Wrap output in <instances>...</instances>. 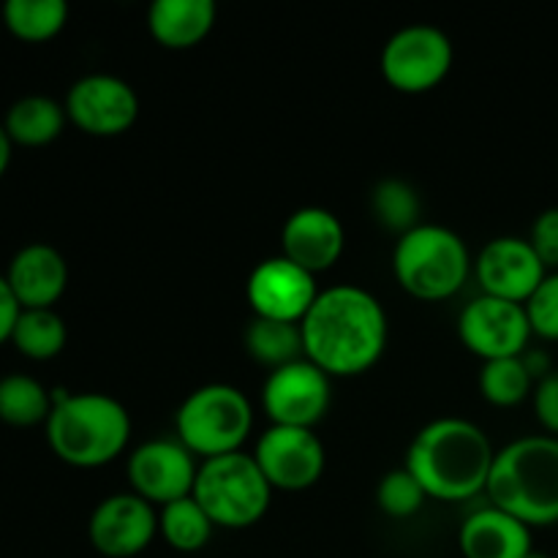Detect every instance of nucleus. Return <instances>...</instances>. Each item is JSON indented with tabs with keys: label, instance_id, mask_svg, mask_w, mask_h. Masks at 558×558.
<instances>
[{
	"label": "nucleus",
	"instance_id": "nucleus-1",
	"mask_svg": "<svg viewBox=\"0 0 558 558\" xmlns=\"http://www.w3.org/2000/svg\"><path fill=\"white\" fill-rule=\"evenodd\" d=\"M305 360L327 376H360L374 368L387 347V314L365 289L343 283L319 292L300 322Z\"/></svg>",
	"mask_w": 558,
	"mask_h": 558
},
{
	"label": "nucleus",
	"instance_id": "nucleus-2",
	"mask_svg": "<svg viewBox=\"0 0 558 558\" xmlns=\"http://www.w3.org/2000/svg\"><path fill=\"white\" fill-rule=\"evenodd\" d=\"M496 452L483 428L461 417L425 425L407 452V472L439 501H469L488 488Z\"/></svg>",
	"mask_w": 558,
	"mask_h": 558
},
{
	"label": "nucleus",
	"instance_id": "nucleus-3",
	"mask_svg": "<svg viewBox=\"0 0 558 558\" xmlns=\"http://www.w3.org/2000/svg\"><path fill=\"white\" fill-rule=\"evenodd\" d=\"M490 507L526 523L545 529L558 523V439L556 436H523L496 452L488 477Z\"/></svg>",
	"mask_w": 558,
	"mask_h": 558
},
{
	"label": "nucleus",
	"instance_id": "nucleus-4",
	"mask_svg": "<svg viewBox=\"0 0 558 558\" xmlns=\"http://www.w3.org/2000/svg\"><path fill=\"white\" fill-rule=\"evenodd\" d=\"M47 445L74 469H98L125 450L131 417L125 407L104 392H52V414L47 420Z\"/></svg>",
	"mask_w": 558,
	"mask_h": 558
},
{
	"label": "nucleus",
	"instance_id": "nucleus-5",
	"mask_svg": "<svg viewBox=\"0 0 558 558\" xmlns=\"http://www.w3.org/2000/svg\"><path fill=\"white\" fill-rule=\"evenodd\" d=\"M472 259L452 229L420 223L401 234L392 251V272L401 289L425 303H439L458 294L466 283Z\"/></svg>",
	"mask_w": 558,
	"mask_h": 558
},
{
	"label": "nucleus",
	"instance_id": "nucleus-6",
	"mask_svg": "<svg viewBox=\"0 0 558 558\" xmlns=\"http://www.w3.org/2000/svg\"><path fill=\"white\" fill-rule=\"evenodd\" d=\"M178 441L205 461L240 452L254 428V409L232 385H205L191 392L174 417Z\"/></svg>",
	"mask_w": 558,
	"mask_h": 558
},
{
	"label": "nucleus",
	"instance_id": "nucleus-7",
	"mask_svg": "<svg viewBox=\"0 0 558 558\" xmlns=\"http://www.w3.org/2000/svg\"><path fill=\"white\" fill-rule=\"evenodd\" d=\"M191 496L199 501L213 526L248 529L265 518L272 488L254 456L232 452L202 463Z\"/></svg>",
	"mask_w": 558,
	"mask_h": 558
},
{
	"label": "nucleus",
	"instance_id": "nucleus-8",
	"mask_svg": "<svg viewBox=\"0 0 558 558\" xmlns=\"http://www.w3.org/2000/svg\"><path fill=\"white\" fill-rule=\"evenodd\" d=\"M381 76L398 93H428L452 69V44L439 27L409 25L381 49Z\"/></svg>",
	"mask_w": 558,
	"mask_h": 558
},
{
	"label": "nucleus",
	"instance_id": "nucleus-9",
	"mask_svg": "<svg viewBox=\"0 0 558 558\" xmlns=\"http://www.w3.org/2000/svg\"><path fill=\"white\" fill-rule=\"evenodd\" d=\"M254 461L272 490H308L325 474V445L311 428L272 425L256 441Z\"/></svg>",
	"mask_w": 558,
	"mask_h": 558
},
{
	"label": "nucleus",
	"instance_id": "nucleus-10",
	"mask_svg": "<svg viewBox=\"0 0 558 558\" xmlns=\"http://www.w3.org/2000/svg\"><path fill=\"white\" fill-rule=\"evenodd\" d=\"M458 336L469 352L490 363L521 357L532 338V325L523 305L480 294L458 316Z\"/></svg>",
	"mask_w": 558,
	"mask_h": 558
},
{
	"label": "nucleus",
	"instance_id": "nucleus-11",
	"mask_svg": "<svg viewBox=\"0 0 558 558\" xmlns=\"http://www.w3.org/2000/svg\"><path fill=\"white\" fill-rule=\"evenodd\" d=\"M262 407L272 425L314 430L330 409V376L311 360L270 371L262 387Z\"/></svg>",
	"mask_w": 558,
	"mask_h": 558
},
{
	"label": "nucleus",
	"instance_id": "nucleus-12",
	"mask_svg": "<svg viewBox=\"0 0 558 558\" xmlns=\"http://www.w3.org/2000/svg\"><path fill=\"white\" fill-rule=\"evenodd\" d=\"M65 114L90 136H120L136 123L140 98L134 87L112 74H87L69 87Z\"/></svg>",
	"mask_w": 558,
	"mask_h": 558
},
{
	"label": "nucleus",
	"instance_id": "nucleus-13",
	"mask_svg": "<svg viewBox=\"0 0 558 558\" xmlns=\"http://www.w3.org/2000/svg\"><path fill=\"white\" fill-rule=\"evenodd\" d=\"M245 298L259 319L300 325L319 292H316V276L305 272L287 256H272L254 267L248 287H245Z\"/></svg>",
	"mask_w": 558,
	"mask_h": 558
},
{
	"label": "nucleus",
	"instance_id": "nucleus-14",
	"mask_svg": "<svg viewBox=\"0 0 558 558\" xmlns=\"http://www.w3.org/2000/svg\"><path fill=\"white\" fill-rule=\"evenodd\" d=\"M196 472L194 456L172 439L145 441L129 458L131 488L150 505L167 507L194 494Z\"/></svg>",
	"mask_w": 558,
	"mask_h": 558
},
{
	"label": "nucleus",
	"instance_id": "nucleus-15",
	"mask_svg": "<svg viewBox=\"0 0 558 558\" xmlns=\"http://www.w3.org/2000/svg\"><path fill=\"white\" fill-rule=\"evenodd\" d=\"M158 534V515L150 501L136 494L107 496L87 523L90 545L107 558H131L150 548Z\"/></svg>",
	"mask_w": 558,
	"mask_h": 558
},
{
	"label": "nucleus",
	"instance_id": "nucleus-16",
	"mask_svg": "<svg viewBox=\"0 0 558 558\" xmlns=\"http://www.w3.org/2000/svg\"><path fill=\"white\" fill-rule=\"evenodd\" d=\"M545 276L548 270L529 240L496 238L483 245L477 256V281L483 294L507 300V303L526 305Z\"/></svg>",
	"mask_w": 558,
	"mask_h": 558
},
{
	"label": "nucleus",
	"instance_id": "nucleus-17",
	"mask_svg": "<svg viewBox=\"0 0 558 558\" xmlns=\"http://www.w3.org/2000/svg\"><path fill=\"white\" fill-rule=\"evenodd\" d=\"M343 248H347V232L325 207H300L281 229V256L311 276L336 267Z\"/></svg>",
	"mask_w": 558,
	"mask_h": 558
},
{
	"label": "nucleus",
	"instance_id": "nucleus-18",
	"mask_svg": "<svg viewBox=\"0 0 558 558\" xmlns=\"http://www.w3.org/2000/svg\"><path fill=\"white\" fill-rule=\"evenodd\" d=\"M3 276L20 308H52L69 287V265L47 243H31L16 251Z\"/></svg>",
	"mask_w": 558,
	"mask_h": 558
},
{
	"label": "nucleus",
	"instance_id": "nucleus-19",
	"mask_svg": "<svg viewBox=\"0 0 558 558\" xmlns=\"http://www.w3.org/2000/svg\"><path fill=\"white\" fill-rule=\"evenodd\" d=\"M463 558H526L532 554V529L518 518L483 507L463 521L458 532Z\"/></svg>",
	"mask_w": 558,
	"mask_h": 558
},
{
	"label": "nucleus",
	"instance_id": "nucleus-20",
	"mask_svg": "<svg viewBox=\"0 0 558 558\" xmlns=\"http://www.w3.org/2000/svg\"><path fill=\"white\" fill-rule=\"evenodd\" d=\"M216 14L213 0H158L147 11V27L161 47L191 49L210 36Z\"/></svg>",
	"mask_w": 558,
	"mask_h": 558
},
{
	"label": "nucleus",
	"instance_id": "nucleus-21",
	"mask_svg": "<svg viewBox=\"0 0 558 558\" xmlns=\"http://www.w3.org/2000/svg\"><path fill=\"white\" fill-rule=\"evenodd\" d=\"M69 114L63 104L49 96H25L9 107L3 129L14 145L44 147L63 134Z\"/></svg>",
	"mask_w": 558,
	"mask_h": 558
},
{
	"label": "nucleus",
	"instance_id": "nucleus-22",
	"mask_svg": "<svg viewBox=\"0 0 558 558\" xmlns=\"http://www.w3.org/2000/svg\"><path fill=\"white\" fill-rule=\"evenodd\" d=\"M52 414V392L27 374H9L0 379V423L11 428L47 425Z\"/></svg>",
	"mask_w": 558,
	"mask_h": 558
},
{
	"label": "nucleus",
	"instance_id": "nucleus-23",
	"mask_svg": "<svg viewBox=\"0 0 558 558\" xmlns=\"http://www.w3.org/2000/svg\"><path fill=\"white\" fill-rule=\"evenodd\" d=\"M245 352L251 360H256L265 368L278 371L283 365H292L303 360V330L300 325H289V322H272L254 316L245 330Z\"/></svg>",
	"mask_w": 558,
	"mask_h": 558
},
{
	"label": "nucleus",
	"instance_id": "nucleus-24",
	"mask_svg": "<svg viewBox=\"0 0 558 558\" xmlns=\"http://www.w3.org/2000/svg\"><path fill=\"white\" fill-rule=\"evenodd\" d=\"M65 341H69L65 322L52 308H22L14 332H11V343L16 352L36 363L58 357L65 349Z\"/></svg>",
	"mask_w": 558,
	"mask_h": 558
},
{
	"label": "nucleus",
	"instance_id": "nucleus-25",
	"mask_svg": "<svg viewBox=\"0 0 558 558\" xmlns=\"http://www.w3.org/2000/svg\"><path fill=\"white\" fill-rule=\"evenodd\" d=\"M69 20L63 0H9L3 5V25L14 38L44 44L58 36Z\"/></svg>",
	"mask_w": 558,
	"mask_h": 558
},
{
	"label": "nucleus",
	"instance_id": "nucleus-26",
	"mask_svg": "<svg viewBox=\"0 0 558 558\" xmlns=\"http://www.w3.org/2000/svg\"><path fill=\"white\" fill-rule=\"evenodd\" d=\"M213 529L216 526L194 496L172 501L158 512V534L169 548L180 550V554H196L205 548L213 537Z\"/></svg>",
	"mask_w": 558,
	"mask_h": 558
},
{
	"label": "nucleus",
	"instance_id": "nucleus-27",
	"mask_svg": "<svg viewBox=\"0 0 558 558\" xmlns=\"http://www.w3.org/2000/svg\"><path fill=\"white\" fill-rule=\"evenodd\" d=\"M480 392L494 407L512 409L532 396L534 379L523 365V357L490 360L480 371Z\"/></svg>",
	"mask_w": 558,
	"mask_h": 558
},
{
	"label": "nucleus",
	"instance_id": "nucleus-28",
	"mask_svg": "<svg viewBox=\"0 0 558 558\" xmlns=\"http://www.w3.org/2000/svg\"><path fill=\"white\" fill-rule=\"evenodd\" d=\"M371 210H374L379 227H385L387 232H396L398 238L412 232L414 227H420L417 191L398 178L381 180V183L376 185L374 194H371Z\"/></svg>",
	"mask_w": 558,
	"mask_h": 558
},
{
	"label": "nucleus",
	"instance_id": "nucleus-29",
	"mask_svg": "<svg viewBox=\"0 0 558 558\" xmlns=\"http://www.w3.org/2000/svg\"><path fill=\"white\" fill-rule=\"evenodd\" d=\"M425 499H428V494H425L423 485L407 472V466L385 474L379 488H376V505H379V510L385 512L387 518H398V521L417 515V512L423 510Z\"/></svg>",
	"mask_w": 558,
	"mask_h": 558
},
{
	"label": "nucleus",
	"instance_id": "nucleus-30",
	"mask_svg": "<svg viewBox=\"0 0 558 558\" xmlns=\"http://www.w3.org/2000/svg\"><path fill=\"white\" fill-rule=\"evenodd\" d=\"M526 316L532 325V336L545 341H558V270L548 272L537 292L526 300Z\"/></svg>",
	"mask_w": 558,
	"mask_h": 558
},
{
	"label": "nucleus",
	"instance_id": "nucleus-31",
	"mask_svg": "<svg viewBox=\"0 0 558 558\" xmlns=\"http://www.w3.org/2000/svg\"><path fill=\"white\" fill-rule=\"evenodd\" d=\"M529 243H532V248L537 251L545 270L556 272L558 270V207H548V210H543L537 218H534Z\"/></svg>",
	"mask_w": 558,
	"mask_h": 558
},
{
	"label": "nucleus",
	"instance_id": "nucleus-32",
	"mask_svg": "<svg viewBox=\"0 0 558 558\" xmlns=\"http://www.w3.org/2000/svg\"><path fill=\"white\" fill-rule=\"evenodd\" d=\"M532 401L537 423L548 430V436H556L558 439V371H550L545 379H539L534 385Z\"/></svg>",
	"mask_w": 558,
	"mask_h": 558
},
{
	"label": "nucleus",
	"instance_id": "nucleus-33",
	"mask_svg": "<svg viewBox=\"0 0 558 558\" xmlns=\"http://www.w3.org/2000/svg\"><path fill=\"white\" fill-rule=\"evenodd\" d=\"M20 314H22L20 303H16L5 276L0 272V347L11 341V332H14V325L16 319H20Z\"/></svg>",
	"mask_w": 558,
	"mask_h": 558
},
{
	"label": "nucleus",
	"instance_id": "nucleus-34",
	"mask_svg": "<svg viewBox=\"0 0 558 558\" xmlns=\"http://www.w3.org/2000/svg\"><path fill=\"white\" fill-rule=\"evenodd\" d=\"M11 156H14V142L9 140V134H5L3 123H0V178H3V174L9 172Z\"/></svg>",
	"mask_w": 558,
	"mask_h": 558
},
{
	"label": "nucleus",
	"instance_id": "nucleus-35",
	"mask_svg": "<svg viewBox=\"0 0 558 558\" xmlns=\"http://www.w3.org/2000/svg\"><path fill=\"white\" fill-rule=\"evenodd\" d=\"M526 558H550V556H545V554H537V550H532V554H529Z\"/></svg>",
	"mask_w": 558,
	"mask_h": 558
}]
</instances>
